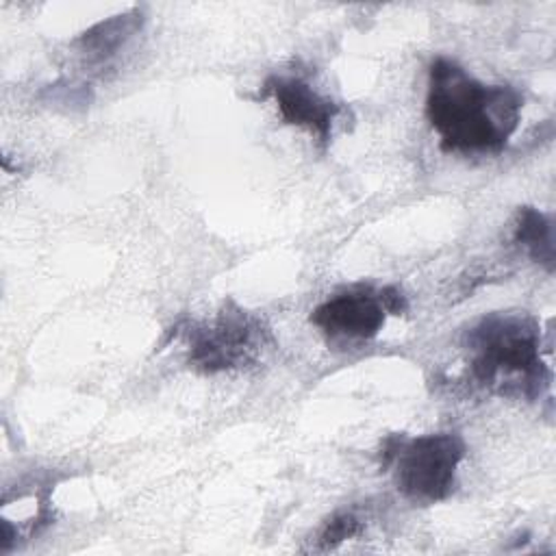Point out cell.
<instances>
[{
	"label": "cell",
	"mask_w": 556,
	"mask_h": 556,
	"mask_svg": "<svg viewBox=\"0 0 556 556\" xmlns=\"http://www.w3.org/2000/svg\"><path fill=\"white\" fill-rule=\"evenodd\" d=\"M141 24L143 17L139 11H128L102 20L78 37V52L87 65H104L113 61L119 50H124V46L141 30Z\"/></svg>",
	"instance_id": "obj_7"
},
{
	"label": "cell",
	"mask_w": 556,
	"mask_h": 556,
	"mask_svg": "<svg viewBox=\"0 0 556 556\" xmlns=\"http://www.w3.org/2000/svg\"><path fill=\"white\" fill-rule=\"evenodd\" d=\"M187 358L193 369L219 374L254 363L269 341L265 324L239 308L224 304L211 321L187 328Z\"/></svg>",
	"instance_id": "obj_4"
},
{
	"label": "cell",
	"mask_w": 556,
	"mask_h": 556,
	"mask_svg": "<svg viewBox=\"0 0 556 556\" xmlns=\"http://www.w3.org/2000/svg\"><path fill=\"white\" fill-rule=\"evenodd\" d=\"M406 308V295L397 287H352L324 300L311 321L330 341H367L380 332L387 315H402Z\"/></svg>",
	"instance_id": "obj_5"
},
{
	"label": "cell",
	"mask_w": 556,
	"mask_h": 556,
	"mask_svg": "<svg viewBox=\"0 0 556 556\" xmlns=\"http://www.w3.org/2000/svg\"><path fill=\"white\" fill-rule=\"evenodd\" d=\"M263 93L276 102V109L287 124L306 130L319 143L330 141L339 106L304 78L274 74L265 80Z\"/></svg>",
	"instance_id": "obj_6"
},
{
	"label": "cell",
	"mask_w": 556,
	"mask_h": 556,
	"mask_svg": "<svg viewBox=\"0 0 556 556\" xmlns=\"http://www.w3.org/2000/svg\"><path fill=\"white\" fill-rule=\"evenodd\" d=\"M513 239L534 263L554 271V224L549 215L534 206H521Z\"/></svg>",
	"instance_id": "obj_8"
},
{
	"label": "cell",
	"mask_w": 556,
	"mask_h": 556,
	"mask_svg": "<svg viewBox=\"0 0 556 556\" xmlns=\"http://www.w3.org/2000/svg\"><path fill=\"white\" fill-rule=\"evenodd\" d=\"M465 441L456 432L389 437L382 445V467L393 469L397 491L415 504H437L456 489Z\"/></svg>",
	"instance_id": "obj_3"
},
{
	"label": "cell",
	"mask_w": 556,
	"mask_h": 556,
	"mask_svg": "<svg viewBox=\"0 0 556 556\" xmlns=\"http://www.w3.org/2000/svg\"><path fill=\"white\" fill-rule=\"evenodd\" d=\"M471 378L500 395L534 400L552 380L541 356V330L521 313H491L463 337Z\"/></svg>",
	"instance_id": "obj_2"
},
{
	"label": "cell",
	"mask_w": 556,
	"mask_h": 556,
	"mask_svg": "<svg viewBox=\"0 0 556 556\" xmlns=\"http://www.w3.org/2000/svg\"><path fill=\"white\" fill-rule=\"evenodd\" d=\"M521 106L510 85H486L445 56L430 63L426 117L445 152L497 154L517 130Z\"/></svg>",
	"instance_id": "obj_1"
},
{
	"label": "cell",
	"mask_w": 556,
	"mask_h": 556,
	"mask_svg": "<svg viewBox=\"0 0 556 556\" xmlns=\"http://www.w3.org/2000/svg\"><path fill=\"white\" fill-rule=\"evenodd\" d=\"M361 532V519L354 515V513H337L332 515L324 528L319 530L317 534V543H319V549H332L337 547L339 543L356 536Z\"/></svg>",
	"instance_id": "obj_9"
}]
</instances>
